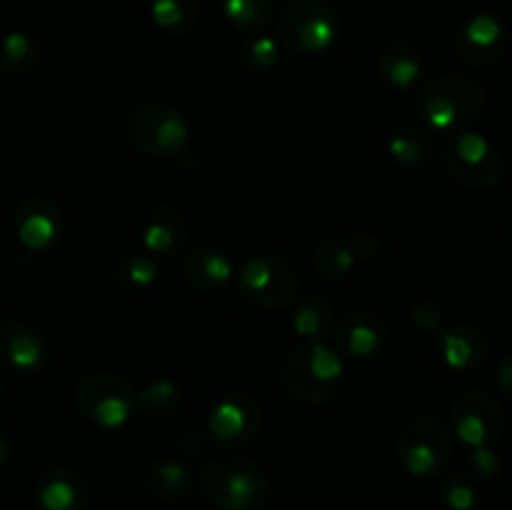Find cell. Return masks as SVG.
Instances as JSON below:
<instances>
[{
  "label": "cell",
  "mask_w": 512,
  "mask_h": 510,
  "mask_svg": "<svg viewBox=\"0 0 512 510\" xmlns=\"http://www.w3.org/2000/svg\"><path fill=\"white\" fill-rule=\"evenodd\" d=\"M278 380L295 403H330L345 383L343 353L323 340L295 345L280 358Z\"/></svg>",
  "instance_id": "1"
},
{
  "label": "cell",
  "mask_w": 512,
  "mask_h": 510,
  "mask_svg": "<svg viewBox=\"0 0 512 510\" xmlns=\"http://www.w3.org/2000/svg\"><path fill=\"white\" fill-rule=\"evenodd\" d=\"M415 105L430 130L453 135L468 130L485 113L488 93L468 75H438L420 85Z\"/></svg>",
  "instance_id": "2"
},
{
  "label": "cell",
  "mask_w": 512,
  "mask_h": 510,
  "mask_svg": "<svg viewBox=\"0 0 512 510\" xmlns=\"http://www.w3.org/2000/svg\"><path fill=\"white\" fill-rule=\"evenodd\" d=\"M200 490L213 510H265L273 483L255 460L223 455L200 470Z\"/></svg>",
  "instance_id": "3"
},
{
  "label": "cell",
  "mask_w": 512,
  "mask_h": 510,
  "mask_svg": "<svg viewBox=\"0 0 512 510\" xmlns=\"http://www.w3.org/2000/svg\"><path fill=\"white\" fill-rule=\"evenodd\" d=\"M398 463L410 478L428 480L445 473L453 460V430L443 418L420 413L405 420L395 440Z\"/></svg>",
  "instance_id": "4"
},
{
  "label": "cell",
  "mask_w": 512,
  "mask_h": 510,
  "mask_svg": "<svg viewBox=\"0 0 512 510\" xmlns=\"http://www.w3.org/2000/svg\"><path fill=\"white\" fill-rule=\"evenodd\" d=\"M440 165L468 190H490L503 180L505 158L498 145L478 130H458L440 148Z\"/></svg>",
  "instance_id": "5"
},
{
  "label": "cell",
  "mask_w": 512,
  "mask_h": 510,
  "mask_svg": "<svg viewBox=\"0 0 512 510\" xmlns=\"http://www.w3.org/2000/svg\"><path fill=\"white\" fill-rule=\"evenodd\" d=\"M125 135L133 148L150 158H175V155L185 153V148L190 145L193 128L180 108L148 100V103L135 105L128 113Z\"/></svg>",
  "instance_id": "6"
},
{
  "label": "cell",
  "mask_w": 512,
  "mask_h": 510,
  "mask_svg": "<svg viewBox=\"0 0 512 510\" xmlns=\"http://www.w3.org/2000/svg\"><path fill=\"white\" fill-rule=\"evenodd\" d=\"M278 40L288 53L320 55L338 43V10L325 0H290L280 8Z\"/></svg>",
  "instance_id": "7"
},
{
  "label": "cell",
  "mask_w": 512,
  "mask_h": 510,
  "mask_svg": "<svg viewBox=\"0 0 512 510\" xmlns=\"http://www.w3.org/2000/svg\"><path fill=\"white\" fill-rule=\"evenodd\" d=\"M75 405L100 430H120L140 410L138 390L113 370L85 373L75 385Z\"/></svg>",
  "instance_id": "8"
},
{
  "label": "cell",
  "mask_w": 512,
  "mask_h": 510,
  "mask_svg": "<svg viewBox=\"0 0 512 510\" xmlns=\"http://www.w3.org/2000/svg\"><path fill=\"white\" fill-rule=\"evenodd\" d=\"M235 290L245 303L263 310H275L293 303L300 290V278L283 255L260 253L240 265Z\"/></svg>",
  "instance_id": "9"
},
{
  "label": "cell",
  "mask_w": 512,
  "mask_h": 510,
  "mask_svg": "<svg viewBox=\"0 0 512 510\" xmlns=\"http://www.w3.org/2000/svg\"><path fill=\"white\" fill-rule=\"evenodd\" d=\"M450 430L470 450L493 448L505 430V415L498 400L478 388L463 390L450 403Z\"/></svg>",
  "instance_id": "10"
},
{
  "label": "cell",
  "mask_w": 512,
  "mask_h": 510,
  "mask_svg": "<svg viewBox=\"0 0 512 510\" xmlns=\"http://www.w3.org/2000/svg\"><path fill=\"white\" fill-rule=\"evenodd\" d=\"M260 423H263V410L258 400L245 390H235L215 400L205 428L218 448L235 453L258 438Z\"/></svg>",
  "instance_id": "11"
},
{
  "label": "cell",
  "mask_w": 512,
  "mask_h": 510,
  "mask_svg": "<svg viewBox=\"0 0 512 510\" xmlns=\"http://www.w3.org/2000/svg\"><path fill=\"white\" fill-rule=\"evenodd\" d=\"M380 255V238L373 233L325 235L313 253V268L325 283L345 280L360 263Z\"/></svg>",
  "instance_id": "12"
},
{
  "label": "cell",
  "mask_w": 512,
  "mask_h": 510,
  "mask_svg": "<svg viewBox=\"0 0 512 510\" xmlns=\"http://www.w3.org/2000/svg\"><path fill=\"white\" fill-rule=\"evenodd\" d=\"M13 230L23 250L43 255L53 250L63 238V213L55 200L45 198V195H28L15 208Z\"/></svg>",
  "instance_id": "13"
},
{
  "label": "cell",
  "mask_w": 512,
  "mask_h": 510,
  "mask_svg": "<svg viewBox=\"0 0 512 510\" xmlns=\"http://www.w3.org/2000/svg\"><path fill=\"white\" fill-rule=\"evenodd\" d=\"M510 45V30L498 15L478 13L458 30L455 53L468 68L485 70L503 60Z\"/></svg>",
  "instance_id": "14"
},
{
  "label": "cell",
  "mask_w": 512,
  "mask_h": 510,
  "mask_svg": "<svg viewBox=\"0 0 512 510\" xmlns=\"http://www.w3.org/2000/svg\"><path fill=\"white\" fill-rule=\"evenodd\" d=\"M48 348L43 335L15 318L0 320V370L15 378H33L43 370Z\"/></svg>",
  "instance_id": "15"
},
{
  "label": "cell",
  "mask_w": 512,
  "mask_h": 510,
  "mask_svg": "<svg viewBox=\"0 0 512 510\" xmlns=\"http://www.w3.org/2000/svg\"><path fill=\"white\" fill-rule=\"evenodd\" d=\"M190 240V220L183 208L173 203H158L150 208L140 230L143 253L155 260H175L185 253Z\"/></svg>",
  "instance_id": "16"
},
{
  "label": "cell",
  "mask_w": 512,
  "mask_h": 510,
  "mask_svg": "<svg viewBox=\"0 0 512 510\" xmlns=\"http://www.w3.org/2000/svg\"><path fill=\"white\" fill-rule=\"evenodd\" d=\"M333 345L348 358L368 360L380 353V348L388 340V325L380 315L370 310H353L335 320L333 325Z\"/></svg>",
  "instance_id": "17"
},
{
  "label": "cell",
  "mask_w": 512,
  "mask_h": 510,
  "mask_svg": "<svg viewBox=\"0 0 512 510\" xmlns=\"http://www.w3.org/2000/svg\"><path fill=\"white\" fill-rule=\"evenodd\" d=\"M35 500L40 510H88L90 485L68 465H48L35 478Z\"/></svg>",
  "instance_id": "18"
},
{
  "label": "cell",
  "mask_w": 512,
  "mask_h": 510,
  "mask_svg": "<svg viewBox=\"0 0 512 510\" xmlns=\"http://www.w3.org/2000/svg\"><path fill=\"white\" fill-rule=\"evenodd\" d=\"M240 265L225 250L198 248L183 258V280L203 295H225L235 288Z\"/></svg>",
  "instance_id": "19"
},
{
  "label": "cell",
  "mask_w": 512,
  "mask_h": 510,
  "mask_svg": "<svg viewBox=\"0 0 512 510\" xmlns=\"http://www.w3.org/2000/svg\"><path fill=\"white\" fill-rule=\"evenodd\" d=\"M490 340L480 328L468 323L450 325L438 333V353L450 370H473L488 358Z\"/></svg>",
  "instance_id": "20"
},
{
  "label": "cell",
  "mask_w": 512,
  "mask_h": 510,
  "mask_svg": "<svg viewBox=\"0 0 512 510\" xmlns=\"http://www.w3.org/2000/svg\"><path fill=\"white\" fill-rule=\"evenodd\" d=\"M200 485V475L188 463L175 458L150 460L148 468L143 470V488L163 503H175V500L188 498Z\"/></svg>",
  "instance_id": "21"
},
{
  "label": "cell",
  "mask_w": 512,
  "mask_h": 510,
  "mask_svg": "<svg viewBox=\"0 0 512 510\" xmlns=\"http://www.w3.org/2000/svg\"><path fill=\"white\" fill-rule=\"evenodd\" d=\"M378 73L388 88L408 93L423 78V55L405 40H393L378 53Z\"/></svg>",
  "instance_id": "22"
},
{
  "label": "cell",
  "mask_w": 512,
  "mask_h": 510,
  "mask_svg": "<svg viewBox=\"0 0 512 510\" xmlns=\"http://www.w3.org/2000/svg\"><path fill=\"white\" fill-rule=\"evenodd\" d=\"M385 150L400 168H425L435 158L433 135L418 125H400L398 130H393Z\"/></svg>",
  "instance_id": "23"
},
{
  "label": "cell",
  "mask_w": 512,
  "mask_h": 510,
  "mask_svg": "<svg viewBox=\"0 0 512 510\" xmlns=\"http://www.w3.org/2000/svg\"><path fill=\"white\" fill-rule=\"evenodd\" d=\"M290 325H293V333L298 335V338H303L305 343H310V340H323L325 335L333 333V303L320 293L303 295V298L298 300V305H295Z\"/></svg>",
  "instance_id": "24"
},
{
  "label": "cell",
  "mask_w": 512,
  "mask_h": 510,
  "mask_svg": "<svg viewBox=\"0 0 512 510\" xmlns=\"http://www.w3.org/2000/svg\"><path fill=\"white\" fill-rule=\"evenodd\" d=\"M153 25L168 38H188L200 18L198 0H150Z\"/></svg>",
  "instance_id": "25"
},
{
  "label": "cell",
  "mask_w": 512,
  "mask_h": 510,
  "mask_svg": "<svg viewBox=\"0 0 512 510\" xmlns=\"http://www.w3.org/2000/svg\"><path fill=\"white\" fill-rule=\"evenodd\" d=\"M110 275L120 288L145 293L160 280V260H155L148 253H125L113 260Z\"/></svg>",
  "instance_id": "26"
},
{
  "label": "cell",
  "mask_w": 512,
  "mask_h": 510,
  "mask_svg": "<svg viewBox=\"0 0 512 510\" xmlns=\"http://www.w3.org/2000/svg\"><path fill=\"white\" fill-rule=\"evenodd\" d=\"M220 10L235 30L248 35L263 33L275 18L273 0H220Z\"/></svg>",
  "instance_id": "27"
},
{
  "label": "cell",
  "mask_w": 512,
  "mask_h": 510,
  "mask_svg": "<svg viewBox=\"0 0 512 510\" xmlns=\"http://www.w3.org/2000/svg\"><path fill=\"white\" fill-rule=\"evenodd\" d=\"M0 63L10 75H28L40 63V43L23 30H10L0 40Z\"/></svg>",
  "instance_id": "28"
},
{
  "label": "cell",
  "mask_w": 512,
  "mask_h": 510,
  "mask_svg": "<svg viewBox=\"0 0 512 510\" xmlns=\"http://www.w3.org/2000/svg\"><path fill=\"white\" fill-rule=\"evenodd\" d=\"M138 405L148 418H170L183 405V390L170 378L150 380L138 393Z\"/></svg>",
  "instance_id": "29"
},
{
  "label": "cell",
  "mask_w": 512,
  "mask_h": 510,
  "mask_svg": "<svg viewBox=\"0 0 512 510\" xmlns=\"http://www.w3.org/2000/svg\"><path fill=\"white\" fill-rule=\"evenodd\" d=\"M280 55H283V45L273 35H250L248 40L240 48V68L250 75H265L280 63Z\"/></svg>",
  "instance_id": "30"
},
{
  "label": "cell",
  "mask_w": 512,
  "mask_h": 510,
  "mask_svg": "<svg viewBox=\"0 0 512 510\" xmlns=\"http://www.w3.org/2000/svg\"><path fill=\"white\" fill-rule=\"evenodd\" d=\"M440 498L448 510H475L478 508V488L468 475H448L440 485Z\"/></svg>",
  "instance_id": "31"
},
{
  "label": "cell",
  "mask_w": 512,
  "mask_h": 510,
  "mask_svg": "<svg viewBox=\"0 0 512 510\" xmlns=\"http://www.w3.org/2000/svg\"><path fill=\"white\" fill-rule=\"evenodd\" d=\"M413 323L418 328L428 330V333H440L443 330V315H440V308L433 303V300H418L413 305V313H410Z\"/></svg>",
  "instance_id": "32"
},
{
  "label": "cell",
  "mask_w": 512,
  "mask_h": 510,
  "mask_svg": "<svg viewBox=\"0 0 512 510\" xmlns=\"http://www.w3.org/2000/svg\"><path fill=\"white\" fill-rule=\"evenodd\" d=\"M470 465L480 478H493L500 470V455L495 453V448H478L470 453Z\"/></svg>",
  "instance_id": "33"
},
{
  "label": "cell",
  "mask_w": 512,
  "mask_h": 510,
  "mask_svg": "<svg viewBox=\"0 0 512 510\" xmlns=\"http://www.w3.org/2000/svg\"><path fill=\"white\" fill-rule=\"evenodd\" d=\"M205 440H208V428L200 425H185L178 435V448L185 455H198L205 450Z\"/></svg>",
  "instance_id": "34"
},
{
  "label": "cell",
  "mask_w": 512,
  "mask_h": 510,
  "mask_svg": "<svg viewBox=\"0 0 512 510\" xmlns=\"http://www.w3.org/2000/svg\"><path fill=\"white\" fill-rule=\"evenodd\" d=\"M495 383H498L500 393L508 395L512 400V355H505L495 368Z\"/></svg>",
  "instance_id": "35"
},
{
  "label": "cell",
  "mask_w": 512,
  "mask_h": 510,
  "mask_svg": "<svg viewBox=\"0 0 512 510\" xmlns=\"http://www.w3.org/2000/svg\"><path fill=\"white\" fill-rule=\"evenodd\" d=\"M10 455H13V433H10L8 423L0 418V465L8 463Z\"/></svg>",
  "instance_id": "36"
},
{
  "label": "cell",
  "mask_w": 512,
  "mask_h": 510,
  "mask_svg": "<svg viewBox=\"0 0 512 510\" xmlns=\"http://www.w3.org/2000/svg\"><path fill=\"white\" fill-rule=\"evenodd\" d=\"M3 393H5V378H3V370H0V400H3Z\"/></svg>",
  "instance_id": "37"
},
{
  "label": "cell",
  "mask_w": 512,
  "mask_h": 510,
  "mask_svg": "<svg viewBox=\"0 0 512 510\" xmlns=\"http://www.w3.org/2000/svg\"><path fill=\"white\" fill-rule=\"evenodd\" d=\"M510 240H512V223H510Z\"/></svg>",
  "instance_id": "38"
}]
</instances>
